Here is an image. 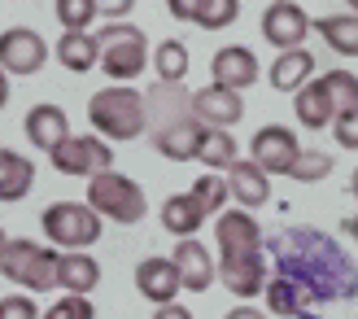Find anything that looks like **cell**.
<instances>
[{
  "mask_svg": "<svg viewBox=\"0 0 358 319\" xmlns=\"http://www.w3.org/2000/svg\"><path fill=\"white\" fill-rule=\"evenodd\" d=\"M214 241H219V280L231 289V297H249L266 293L271 285V254L262 241V223L249 210H223L214 223Z\"/></svg>",
  "mask_w": 358,
  "mask_h": 319,
  "instance_id": "2",
  "label": "cell"
},
{
  "mask_svg": "<svg viewBox=\"0 0 358 319\" xmlns=\"http://www.w3.org/2000/svg\"><path fill=\"white\" fill-rule=\"evenodd\" d=\"M271 276L293 280L315 297V306H336L358 297V262L319 227H284L271 236Z\"/></svg>",
  "mask_w": 358,
  "mask_h": 319,
  "instance_id": "1",
  "label": "cell"
},
{
  "mask_svg": "<svg viewBox=\"0 0 358 319\" xmlns=\"http://www.w3.org/2000/svg\"><path fill=\"white\" fill-rule=\"evenodd\" d=\"M227 184H231V197H236V206H245V210H258V206H266L271 201V175H266L254 157H241L236 166L227 171Z\"/></svg>",
  "mask_w": 358,
  "mask_h": 319,
  "instance_id": "19",
  "label": "cell"
},
{
  "mask_svg": "<svg viewBox=\"0 0 358 319\" xmlns=\"http://www.w3.org/2000/svg\"><path fill=\"white\" fill-rule=\"evenodd\" d=\"M192 114L206 122V127H236L241 114H245V101L241 92H231L223 83H210L201 92H192Z\"/></svg>",
  "mask_w": 358,
  "mask_h": 319,
  "instance_id": "13",
  "label": "cell"
},
{
  "mask_svg": "<svg viewBox=\"0 0 358 319\" xmlns=\"http://www.w3.org/2000/svg\"><path fill=\"white\" fill-rule=\"evenodd\" d=\"M153 319H192V311H188V306H179V302H166V306H157V311H153Z\"/></svg>",
  "mask_w": 358,
  "mask_h": 319,
  "instance_id": "39",
  "label": "cell"
},
{
  "mask_svg": "<svg viewBox=\"0 0 358 319\" xmlns=\"http://www.w3.org/2000/svg\"><path fill=\"white\" fill-rule=\"evenodd\" d=\"M0 267H5V280L22 285L27 293H48L62 285V254L48 250V245H35L22 236H5L0 245Z\"/></svg>",
  "mask_w": 358,
  "mask_h": 319,
  "instance_id": "4",
  "label": "cell"
},
{
  "mask_svg": "<svg viewBox=\"0 0 358 319\" xmlns=\"http://www.w3.org/2000/svg\"><path fill=\"white\" fill-rule=\"evenodd\" d=\"M44 62H48V44L40 31L9 27L0 35V66H5V75H35Z\"/></svg>",
  "mask_w": 358,
  "mask_h": 319,
  "instance_id": "10",
  "label": "cell"
},
{
  "mask_svg": "<svg viewBox=\"0 0 358 319\" xmlns=\"http://www.w3.org/2000/svg\"><path fill=\"white\" fill-rule=\"evenodd\" d=\"M315 75V57L310 48H284L280 57L271 62V87L275 92H297V87H306Z\"/></svg>",
  "mask_w": 358,
  "mask_h": 319,
  "instance_id": "21",
  "label": "cell"
},
{
  "mask_svg": "<svg viewBox=\"0 0 358 319\" xmlns=\"http://www.w3.org/2000/svg\"><path fill=\"white\" fill-rule=\"evenodd\" d=\"M350 192H354V197H358V171L350 175Z\"/></svg>",
  "mask_w": 358,
  "mask_h": 319,
  "instance_id": "42",
  "label": "cell"
},
{
  "mask_svg": "<svg viewBox=\"0 0 358 319\" xmlns=\"http://www.w3.org/2000/svg\"><path fill=\"white\" fill-rule=\"evenodd\" d=\"M345 5H350V13H358V0H345Z\"/></svg>",
  "mask_w": 358,
  "mask_h": 319,
  "instance_id": "43",
  "label": "cell"
},
{
  "mask_svg": "<svg viewBox=\"0 0 358 319\" xmlns=\"http://www.w3.org/2000/svg\"><path fill=\"white\" fill-rule=\"evenodd\" d=\"M201 219H206V210H201V201L192 197V192H179V197H166V206H162V227L171 236H192V232H201Z\"/></svg>",
  "mask_w": 358,
  "mask_h": 319,
  "instance_id": "22",
  "label": "cell"
},
{
  "mask_svg": "<svg viewBox=\"0 0 358 319\" xmlns=\"http://www.w3.org/2000/svg\"><path fill=\"white\" fill-rule=\"evenodd\" d=\"M96 44H101V70L110 75L114 83H127L145 70L149 57V35L131 27V22H105L96 31Z\"/></svg>",
  "mask_w": 358,
  "mask_h": 319,
  "instance_id": "5",
  "label": "cell"
},
{
  "mask_svg": "<svg viewBox=\"0 0 358 319\" xmlns=\"http://www.w3.org/2000/svg\"><path fill=\"white\" fill-rule=\"evenodd\" d=\"M315 31L324 35V44L341 57H358V13H328L315 17Z\"/></svg>",
  "mask_w": 358,
  "mask_h": 319,
  "instance_id": "25",
  "label": "cell"
},
{
  "mask_svg": "<svg viewBox=\"0 0 358 319\" xmlns=\"http://www.w3.org/2000/svg\"><path fill=\"white\" fill-rule=\"evenodd\" d=\"M96 9H101V17L118 22V17H127V13L136 9V0H96Z\"/></svg>",
  "mask_w": 358,
  "mask_h": 319,
  "instance_id": "38",
  "label": "cell"
},
{
  "mask_svg": "<svg viewBox=\"0 0 358 319\" xmlns=\"http://www.w3.org/2000/svg\"><path fill=\"white\" fill-rule=\"evenodd\" d=\"M196 162H206L210 171H231V166H236L241 153H236V140H231V132H227V127H210L206 140H201Z\"/></svg>",
  "mask_w": 358,
  "mask_h": 319,
  "instance_id": "27",
  "label": "cell"
},
{
  "mask_svg": "<svg viewBox=\"0 0 358 319\" xmlns=\"http://www.w3.org/2000/svg\"><path fill=\"white\" fill-rule=\"evenodd\" d=\"M166 9H171V17H179V22H196L201 9H206V0H166Z\"/></svg>",
  "mask_w": 358,
  "mask_h": 319,
  "instance_id": "37",
  "label": "cell"
},
{
  "mask_svg": "<svg viewBox=\"0 0 358 319\" xmlns=\"http://www.w3.org/2000/svg\"><path fill=\"white\" fill-rule=\"evenodd\" d=\"M192 197L201 201V210H206V219L210 215H223V206H227V197H231V184L223 180V175H201V180L192 184Z\"/></svg>",
  "mask_w": 358,
  "mask_h": 319,
  "instance_id": "29",
  "label": "cell"
},
{
  "mask_svg": "<svg viewBox=\"0 0 358 319\" xmlns=\"http://www.w3.org/2000/svg\"><path fill=\"white\" fill-rule=\"evenodd\" d=\"M249 157L266 171V175H293L297 157H301V145L289 127H280V122H266V127L254 132L249 140Z\"/></svg>",
  "mask_w": 358,
  "mask_h": 319,
  "instance_id": "9",
  "label": "cell"
},
{
  "mask_svg": "<svg viewBox=\"0 0 358 319\" xmlns=\"http://www.w3.org/2000/svg\"><path fill=\"white\" fill-rule=\"evenodd\" d=\"M96 0H57V22L66 31H87L96 22Z\"/></svg>",
  "mask_w": 358,
  "mask_h": 319,
  "instance_id": "30",
  "label": "cell"
},
{
  "mask_svg": "<svg viewBox=\"0 0 358 319\" xmlns=\"http://www.w3.org/2000/svg\"><path fill=\"white\" fill-rule=\"evenodd\" d=\"M310 27L315 22L306 17V9L293 5V0L266 5V13H262V40L275 44V48H301V40H306Z\"/></svg>",
  "mask_w": 358,
  "mask_h": 319,
  "instance_id": "11",
  "label": "cell"
},
{
  "mask_svg": "<svg viewBox=\"0 0 358 319\" xmlns=\"http://www.w3.org/2000/svg\"><path fill=\"white\" fill-rule=\"evenodd\" d=\"M293 114H297V122L306 132H324V127H332L336 122V101H332V92H328V83L324 79H310L306 87H297L293 92Z\"/></svg>",
  "mask_w": 358,
  "mask_h": 319,
  "instance_id": "16",
  "label": "cell"
},
{
  "mask_svg": "<svg viewBox=\"0 0 358 319\" xmlns=\"http://www.w3.org/2000/svg\"><path fill=\"white\" fill-rule=\"evenodd\" d=\"M87 122L110 136V140H136L149 132V97L136 92V87H101V92L87 101Z\"/></svg>",
  "mask_w": 358,
  "mask_h": 319,
  "instance_id": "3",
  "label": "cell"
},
{
  "mask_svg": "<svg viewBox=\"0 0 358 319\" xmlns=\"http://www.w3.org/2000/svg\"><path fill=\"white\" fill-rule=\"evenodd\" d=\"M227 319H266L258 306H236V311H227Z\"/></svg>",
  "mask_w": 358,
  "mask_h": 319,
  "instance_id": "40",
  "label": "cell"
},
{
  "mask_svg": "<svg viewBox=\"0 0 358 319\" xmlns=\"http://www.w3.org/2000/svg\"><path fill=\"white\" fill-rule=\"evenodd\" d=\"M324 83H328L332 101H336V110H354L358 105V75L354 70H328Z\"/></svg>",
  "mask_w": 358,
  "mask_h": 319,
  "instance_id": "31",
  "label": "cell"
},
{
  "mask_svg": "<svg viewBox=\"0 0 358 319\" xmlns=\"http://www.w3.org/2000/svg\"><path fill=\"white\" fill-rule=\"evenodd\" d=\"M0 319H44V315L31 302V293H9L0 297Z\"/></svg>",
  "mask_w": 358,
  "mask_h": 319,
  "instance_id": "36",
  "label": "cell"
},
{
  "mask_svg": "<svg viewBox=\"0 0 358 319\" xmlns=\"http://www.w3.org/2000/svg\"><path fill=\"white\" fill-rule=\"evenodd\" d=\"M40 227L62 250H87L101 241V215L87 201H52L40 215Z\"/></svg>",
  "mask_w": 358,
  "mask_h": 319,
  "instance_id": "7",
  "label": "cell"
},
{
  "mask_svg": "<svg viewBox=\"0 0 358 319\" xmlns=\"http://www.w3.org/2000/svg\"><path fill=\"white\" fill-rule=\"evenodd\" d=\"M44 319H96V306L87 302L83 293H66L62 302H52L44 311Z\"/></svg>",
  "mask_w": 358,
  "mask_h": 319,
  "instance_id": "34",
  "label": "cell"
},
{
  "mask_svg": "<svg viewBox=\"0 0 358 319\" xmlns=\"http://www.w3.org/2000/svg\"><path fill=\"white\" fill-rule=\"evenodd\" d=\"M210 70H214V83H223V87H231V92H245V87H254L258 83V57L249 48H241V44H227V48H219L210 57Z\"/></svg>",
  "mask_w": 358,
  "mask_h": 319,
  "instance_id": "15",
  "label": "cell"
},
{
  "mask_svg": "<svg viewBox=\"0 0 358 319\" xmlns=\"http://www.w3.org/2000/svg\"><path fill=\"white\" fill-rule=\"evenodd\" d=\"M22 132H27V140L35 149L52 153L70 136V118H66L62 105H35V110H27V118H22Z\"/></svg>",
  "mask_w": 358,
  "mask_h": 319,
  "instance_id": "18",
  "label": "cell"
},
{
  "mask_svg": "<svg viewBox=\"0 0 358 319\" xmlns=\"http://www.w3.org/2000/svg\"><path fill=\"white\" fill-rule=\"evenodd\" d=\"M332 136H336V145H341V149L358 153V105H354V110H341V114H336Z\"/></svg>",
  "mask_w": 358,
  "mask_h": 319,
  "instance_id": "35",
  "label": "cell"
},
{
  "mask_svg": "<svg viewBox=\"0 0 358 319\" xmlns=\"http://www.w3.org/2000/svg\"><path fill=\"white\" fill-rule=\"evenodd\" d=\"M266 302H271V311L284 315V319H319L315 297L306 289H297L293 280H284V276H271V285H266Z\"/></svg>",
  "mask_w": 358,
  "mask_h": 319,
  "instance_id": "20",
  "label": "cell"
},
{
  "mask_svg": "<svg viewBox=\"0 0 358 319\" xmlns=\"http://www.w3.org/2000/svg\"><path fill=\"white\" fill-rule=\"evenodd\" d=\"M101 285V267H96V258L92 254H83V250H70L62 254V289L66 293H92Z\"/></svg>",
  "mask_w": 358,
  "mask_h": 319,
  "instance_id": "26",
  "label": "cell"
},
{
  "mask_svg": "<svg viewBox=\"0 0 358 319\" xmlns=\"http://www.w3.org/2000/svg\"><path fill=\"white\" fill-rule=\"evenodd\" d=\"M48 162H52V171H62V175H75V180H92V175L110 171L114 149L105 145L101 136H66L62 145L48 153Z\"/></svg>",
  "mask_w": 358,
  "mask_h": 319,
  "instance_id": "8",
  "label": "cell"
},
{
  "mask_svg": "<svg viewBox=\"0 0 358 319\" xmlns=\"http://www.w3.org/2000/svg\"><path fill=\"white\" fill-rule=\"evenodd\" d=\"M271 5H280V0H271Z\"/></svg>",
  "mask_w": 358,
  "mask_h": 319,
  "instance_id": "44",
  "label": "cell"
},
{
  "mask_svg": "<svg viewBox=\"0 0 358 319\" xmlns=\"http://www.w3.org/2000/svg\"><path fill=\"white\" fill-rule=\"evenodd\" d=\"M136 289H140V297H149V302H157V306L175 302V297L184 293L179 262H175V258H145V262L136 267Z\"/></svg>",
  "mask_w": 358,
  "mask_h": 319,
  "instance_id": "12",
  "label": "cell"
},
{
  "mask_svg": "<svg viewBox=\"0 0 358 319\" xmlns=\"http://www.w3.org/2000/svg\"><path fill=\"white\" fill-rule=\"evenodd\" d=\"M236 13H241V0H206L196 27H201V31H223V27L236 22Z\"/></svg>",
  "mask_w": 358,
  "mask_h": 319,
  "instance_id": "33",
  "label": "cell"
},
{
  "mask_svg": "<svg viewBox=\"0 0 358 319\" xmlns=\"http://www.w3.org/2000/svg\"><path fill=\"white\" fill-rule=\"evenodd\" d=\"M328 175H332V157L319 153V149H310V153L297 157V166H293L289 180H297V184H319V180H328Z\"/></svg>",
  "mask_w": 358,
  "mask_h": 319,
  "instance_id": "32",
  "label": "cell"
},
{
  "mask_svg": "<svg viewBox=\"0 0 358 319\" xmlns=\"http://www.w3.org/2000/svg\"><path fill=\"white\" fill-rule=\"evenodd\" d=\"M206 132L210 127H201V118H184V122H171V127H153V149L162 157H171V162H196Z\"/></svg>",
  "mask_w": 358,
  "mask_h": 319,
  "instance_id": "14",
  "label": "cell"
},
{
  "mask_svg": "<svg viewBox=\"0 0 358 319\" xmlns=\"http://www.w3.org/2000/svg\"><path fill=\"white\" fill-rule=\"evenodd\" d=\"M87 206L101 219H114V223H140L149 215L145 188L136 180H127V175H118V171H101L87 180Z\"/></svg>",
  "mask_w": 358,
  "mask_h": 319,
  "instance_id": "6",
  "label": "cell"
},
{
  "mask_svg": "<svg viewBox=\"0 0 358 319\" xmlns=\"http://www.w3.org/2000/svg\"><path fill=\"white\" fill-rule=\"evenodd\" d=\"M341 232H350V236H354V241H358V215H350V219H345V223H341Z\"/></svg>",
  "mask_w": 358,
  "mask_h": 319,
  "instance_id": "41",
  "label": "cell"
},
{
  "mask_svg": "<svg viewBox=\"0 0 358 319\" xmlns=\"http://www.w3.org/2000/svg\"><path fill=\"white\" fill-rule=\"evenodd\" d=\"M57 62H62L66 70H75V75L101 66V44H96V35H87V31H66L62 40H57Z\"/></svg>",
  "mask_w": 358,
  "mask_h": 319,
  "instance_id": "23",
  "label": "cell"
},
{
  "mask_svg": "<svg viewBox=\"0 0 358 319\" xmlns=\"http://www.w3.org/2000/svg\"><path fill=\"white\" fill-rule=\"evenodd\" d=\"M31 184H35V162H27L13 149L0 153V201H22Z\"/></svg>",
  "mask_w": 358,
  "mask_h": 319,
  "instance_id": "24",
  "label": "cell"
},
{
  "mask_svg": "<svg viewBox=\"0 0 358 319\" xmlns=\"http://www.w3.org/2000/svg\"><path fill=\"white\" fill-rule=\"evenodd\" d=\"M153 66H157V79H162V83H184V75H188V48L179 40H162L153 48Z\"/></svg>",
  "mask_w": 358,
  "mask_h": 319,
  "instance_id": "28",
  "label": "cell"
},
{
  "mask_svg": "<svg viewBox=\"0 0 358 319\" xmlns=\"http://www.w3.org/2000/svg\"><path fill=\"white\" fill-rule=\"evenodd\" d=\"M171 258L179 262V276H184V289H188V293H206L214 280H219V262H214L210 250H206L201 241H192V236L179 241Z\"/></svg>",
  "mask_w": 358,
  "mask_h": 319,
  "instance_id": "17",
  "label": "cell"
}]
</instances>
